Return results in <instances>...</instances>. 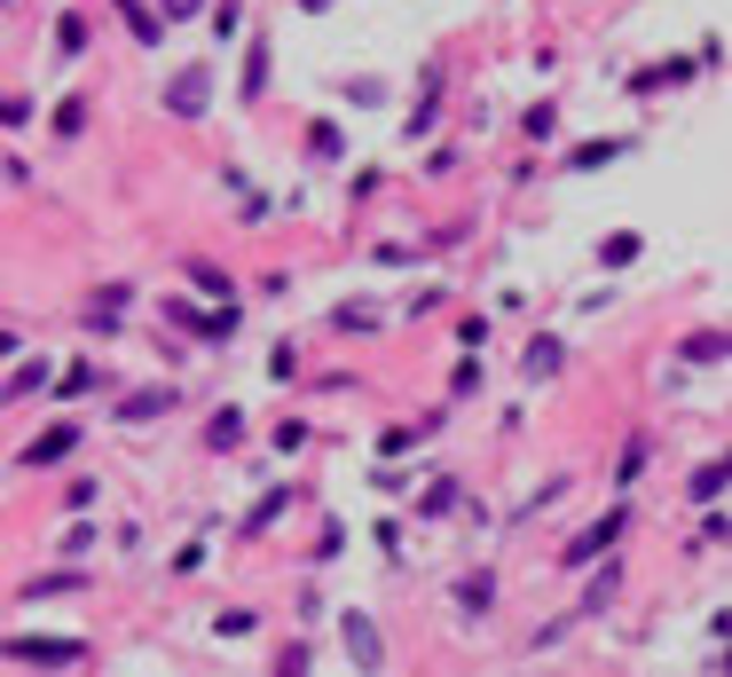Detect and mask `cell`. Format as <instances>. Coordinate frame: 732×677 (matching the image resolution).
Wrapping results in <instances>:
<instances>
[{
    "label": "cell",
    "mask_w": 732,
    "mask_h": 677,
    "mask_svg": "<svg viewBox=\"0 0 732 677\" xmlns=\"http://www.w3.org/2000/svg\"><path fill=\"white\" fill-rule=\"evenodd\" d=\"M0 662H24V669H87L95 647H87V638H63V630H24V638H0Z\"/></svg>",
    "instance_id": "cell-1"
},
{
    "label": "cell",
    "mask_w": 732,
    "mask_h": 677,
    "mask_svg": "<svg viewBox=\"0 0 732 677\" xmlns=\"http://www.w3.org/2000/svg\"><path fill=\"white\" fill-rule=\"evenodd\" d=\"M165 111H174V119H206L213 111V72H206V63H189V72L165 79Z\"/></svg>",
    "instance_id": "cell-2"
},
{
    "label": "cell",
    "mask_w": 732,
    "mask_h": 677,
    "mask_svg": "<svg viewBox=\"0 0 732 677\" xmlns=\"http://www.w3.org/2000/svg\"><path fill=\"white\" fill-rule=\"evenodd\" d=\"M79 442H87V433H79V426H48V433H32V442L16 450V465H24V472H55L63 457H72V450H79Z\"/></svg>",
    "instance_id": "cell-3"
},
{
    "label": "cell",
    "mask_w": 732,
    "mask_h": 677,
    "mask_svg": "<svg viewBox=\"0 0 732 677\" xmlns=\"http://www.w3.org/2000/svg\"><path fill=\"white\" fill-rule=\"evenodd\" d=\"M630 520H638V513H630V504H615V513H607V520H598V528H583V536H575V544H568V567H591L598 552H615V544H622V536H630Z\"/></svg>",
    "instance_id": "cell-4"
},
{
    "label": "cell",
    "mask_w": 732,
    "mask_h": 677,
    "mask_svg": "<svg viewBox=\"0 0 732 677\" xmlns=\"http://www.w3.org/2000/svg\"><path fill=\"white\" fill-rule=\"evenodd\" d=\"M339 638H347V662H355V669H386V647H379V623L362 615V606H347V615H339Z\"/></svg>",
    "instance_id": "cell-5"
},
{
    "label": "cell",
    "mask_w": 732,
    "mask_h": 677,
    "mask_svg": "<svg viewBox=\"0 0 732 677\" xmlns=\"http://www.w3.org/2000/svg\"><path fill=\"white\" fill-rule=\"evenodd\" d=\"M693 72H702V63H693V56H670V63H646V72L630 79V95H678V87H693Z\"/></svg>",
    "instance_id": "cell-6"
},
{
    "label": "cell",
    "mask_w": 732,
    "mask_h": 677,
    "mask_svg": "<svg viewBox=\"0 0 732 677\" xmlns=\"http://www.w3.org/2000/svg\"><path fill=\"white\" fill-rule=\"evenodd\" d=\"M520 370H528V379H559V370H568V338H528V355H520Z\"/></svg>",
    "instance_id": "cell-7"
},
{
    "label": "cell",
    "mask_w": 732,
    "mask_h": 677,
    "mask_svg": "<svg viewBox=\"0 0 732 677\" xmlns=\"http://www.w3.org/2000/svg\"><path fill=\"white\" fill-rule=\"evenodd\" d=\"M622 599V567L598 552V575H591V591H583V615H607V606Z\"/></svg>",
    "instance_id": "cell-8"
},
{
    "label": "cell",
    "mask_w": 732,
    "mask_h": 677,
    "mask_svg": "<svg viewBox=\"0 0 732 677\" xmlns=\"http://www.w3.org/2000/svg\"><path fill=\"white\" fill-rule=\"evenodd\" d=\"M165 410H174V386H142V394L119 402V426H142V418H165Z\"/></svg>",
    "instance_id": "cell-9"
},
{
    "label": "cell",
    "mask_w": 732,
    "mask_h": 677,
    "mask_svg": "<svg viewBox=\"0 0 732 677\" xmlns=\"http://www.w3.org/2000/svg\"><path fill=\"white\" fill-rule=\"evenodd\" d=\"M488 606H496V575H464V583H457V615H464V623H481Z\"/></svg>",
    "instance_id": "cell-10"
},
{
    "label": "cell",
    "mask_w": 732,
    "mask_h": 677,
    "mask_svg": "<svg viewBox=\"0 0 732 677\" xmlns=\"http://www.w3.org/2000/svg\"><path fill=\"white\" fill-rule=\"evenodd\" d=\"M48 379H55V370H48L40 355H24V362L9 370V386H0V394H9V402H24V394H48Z\"/></svg>",
    "instance_id": "cell-11"
},
{
    "label": "cell",
    "mask_w": 732,
    "mask_h": 677,
    "mask_svg": "<svg viewBox=\"0 0 732 677\" xmlns=\"http://www.w3.org/2000/svg\"><path fill=\"white\" fill-rule=\"evenodd\" d=\"M331 331H347V338H379V308H371V299H347V308H331Z\"/></svg>",
    "instance_id": "cell-12"
},
{
    "label": "cell",
    "mask_w": 732,
    "mask_h": 677,
    "mask_svg": "<svg viewBox=\"0 0 732 677\" xmlns=\"http://www.w3.org/2000/svg\"><path fill=\"white\" fill-rule=\"evenodd\" d=\"M724 481H732V465H724V457H709V465H693L685 496H693V504H717V496H724Z\"/></svg>",
    "instance_id": "cell-13"
},
{
    "label": "cell",
    "mask_w": 732,
    "mask_h": 677,
    "mask_svg": "<svg viewBox=\"0 0 732 677\" xmlns=\"http://www.w3.org/2000/svg\"><path fill=\"white\" fill-rule=\"evenodd\" d=\"M87 40H95V24H87L79 9H63V24H55V56L72 63V56H87Z\"/></svg>",
    "instance_id": "cell-14"
},
{
    "label": "cell",
    "mask_w": 732,
    "mask_h": 677,
    "mask_svg": "<svg viewBox=\"0 0 732 677\" xmlns=\"http://www.w3.org/2000/svg\"><path fill=\"white\" fill-rule=\"evenodd\" d=\"M119 16H126V32H135L142 48H158V40H165V16H158V9H142V0H119Z\"/></svg>",
    "instance_id": "cell-15"
},
{
    "label": "cell",
    "mask_w": 732,
    "mask_h": 677,
    "mask_svg": "<svg viewBox=\"0 0 732 677\" xmlns=\"http://www.w3.org/2000/svg\"><path fill=\"white\" fill-rule=\"evenodd\" d=\"M182 323H197V338H206V347H228V338H237V308H228V299H221L213 316H182Z\"/></svg>",
    "instance_id": "cell-16"
},
{
    "label": "cell",
    "mask_w": 732,
    "mask_h": 677,
    "mask_svg": "<svg viewBox=\"0 0 732 677\" xmlns=\"http://www.w3.org/2000/svg\"><path fill=\"white\" fill-rule=\"evenodd\" d=\"M678 355H685V362H702V370H709V362L724 370V355H732V338H724V331H693V338H685Z\"/></svg>",
    "instance_id": "cell-17"
},
{
    "label": "cell",
    "mask_w": 732,
    "mask_h": 677,
    "mask_svg": "<svg viewBox=\"0 0 732 677\" xmlns=\"http://www.w3.org/2000/svg\"><path fill=\"white\" fill-rule=\"evenodd\" d=\"M87 95H63V103H55V143H79V134H87Z\"/></svg>",
    "instance_id": "cell-18"
},
{
    "label": "cell",
    "mask_w": 732,
    "mask_h": 677,
    "mask_svg": "<svg viewBox=\"0 0 732 677\" xmlns=\"http://www.w3.org/2000/svg\"><path fill=\"white\" fill-rule=\"evenodd\" d=\"M237 87H245V103H260V95H269V40L245 48V79H237Z\"/></svg>",
    "instance_id": "cell-19"
},
{
    "label": "cell",
    "mask_w": 732,
    "mask_h": 677,
    "mask_svg": "<svg viewBox=\"0 0 732 677\" xmlns=\"http://www.w3.org/2000/svg\"><path fill=\"white\" fill-rule=\"evenodd\" d=\"M638 253H646V236H638V229H615L607 245H598V268H630Z\"/></svg>",
    "instance_id": "cell-20"
},
{
    "label": "cell",
    "mask_w": 732,
    "mask_h": 677,
    "mask_svg": "<svg viewBox=\"0 0 732 677\" xmlns=\"http://www.w3.org/2000/svg\"><path fill=\"white\" fill-rule=\"evenodd\" d=\"M72 591H87L79 567H55V575H40V583H24V599H72Z\"/></svg>",
    "instance_id": "cell-21"
},
{
    "label": "cell",
    "mask_w": 732,
    "mask_h": 677,
    "mask_svg": "<svg viewBox=\"0 0 732 677\" xmlns=\"http://www.w3.org/2000/svg\"><path fill=\"white\" fill-rule=\"evenodd\" d=\"M284 513H291V489H269V496L252 504V520H245V536H269V528H276Z\"/></svg>",
    "instance_id": "cell-22"
},
{
    "label": "cell",
    "mask_w": 732,
    "mask_h": 677,
    "mask_svg": "<svg viewBox=\"0 0 732 677\" xmlns=\"http://www.w3.org/2000/svg\"><path fill=\"white\" fill-rule=\"evenodd\" d=\"M434 111H442V72H425V95H418V111H410V126H402L410 143H418L425 126H434Z\"/></svg>",
    "instance_id": "cell-23"
},
{
    "label": "cell",
    "mask_w": 732,
    "mask_h": 677,
    "mask_svg": "<svg viewBox=\"0 0 732 677\" xmlns=\"http://www.w3.org/2000/svg\"><path fill=\"white\" fill-rule=\"evenodd\" d=\"M245 442V410H213V426H206V450H237Z\"/></svg>",
    "instance_id": "cell-24"
},
{
    "label": "cell",
    "mask_w": 732,
    "mask_h": 677,
    "mask_svg": "<svg viewBox=\"0 0 732 677\" xmlns=\"http://www.w3.org/2000/svg\"><path fill=\"white\" fill-rule=\"evenodd\" d=\"M449 513H457V481L442 472V481H434V489L418 496V520H449Z\"/></svg>",
    "instance_id": "cell-25"
},
{
    "label": "cell",
    "mask_w": 732,
    "mask_h": 677,
    "mask_svg": "<svg viewBox=\"0 0 732 677\" xmlns=\"http://www.w3.org/2000/svg\"><path fill=\"white\" fill-rule=\"evenodd\" d=\"M339 150H347V134H339V126H308V158H315V165H331Z\"/></svg>",
    "instance_id": "cell-26"
},
{
    "label": "cell",
    "mask_w": 732,
    "mask_h": 677,
    "mask_svg": "<svg viewBox=\"0 0 732 677\" xmlns=\"http://www.w3.org/2000/svg\"><path fill=\"white\" fill-rule=\"evenodd\" d=\"M189 292H206V299H228V276L213 260H189Z\"/></svg>",
    "instance_id": "cell-27"
},
{
    "label": "cell",
    "mask_w": 732,
    "mask_h": 677,
    "mask_svg": "<svg viewBox=\"0 0 732 677\" xmlns=\"http://www.w3.org/2000/svg\"><path fill=\"white\" fill-rule=\"evenodd\" d=\"M48 386H55V402H79V394H95V370L72 362V370H63V379H48Z\"/></svg>",
    "instance_id": "cell-28"
},
{
    "label": "cell",
    "mask_w": 732,
    "mask_h": 677,
    "mask_svg": "<svg viewBox=\"0 0 732 677\" xmlns=\"http://www.w3.org/2000/svg\"><path fill=\"white\" fill-rule=\"evenodd\" d=\"M213 630H221V638H252L260 615H252V606H228V615H213Z\"/></svg>",
    "instance_id": "cell-29"
},
{
    "label": "cell",
    "mask_w": 732,
    "mask_h": 677,
    "mask_svg": "<svg viewBox=\"0 0 732 677\" xmlns=\"http://www.w3.org/2000/svg\"><path fill=\"white\" fill-rule=\"evenodd\" d=\"M32 126V95H0V134H16Z\"/></svg>",
    "instance_id": "cell-30"
},
{
    "label": "cell",
    "mask_w": 732,
    "mask_h": 677,
    "mask_svg": "<svg viewBox=\"0 0 732 677\" xmlns=\"http://www.w3.org/2000/svg\"><path fill=\"white\" fill-rule=\"evenodd\" d=\"M622 150H630V143H591V150H575L568 165H575V174H591V165H607V158H622Z\"/></svg>",
    "instance_id": "cell-31"
},
{
    "label": "cell",
    "mask_w": 732,
    "mask_h": 677,
    "mask_svg": "<svg viewBox=\"0 0 732 677\" xmlns=\"http://www.w3.org/2000/svg\"><path fill=\"white\" fill-rule=\"evenodd\" d=\"M87 338H126V323H119V308H87Z\"/></svg>",
    "instance_id": "cell-32"
},
{
    "label": "cell",
    "mask_w": 732,
    "mask_h": 677,
    "mask_svg": "<svg viewBox=\"0 0 732 677\" xmlns=\"http://www.w3.org/2000/svg\"><path fill=\"white\" fill-rule=\"evenodd\" d=\"M449 394H457V402H464V394H481V362H473V355L449 370Z\"/></svg>",
    "instance_id": "cell-33"
},
{
    "label": "cell",
    "mask_w": 732,
    "mask_h": 677,
    "mask_svg": "<svg viewBox=\"0 0 732 677\" xmlns=\"http://www.w3.org/2000/svg\"><path fill=\"white\" fill-rule=\"evenodd\" d=\"M410 450H418L410 426H386V433H379V457H410Z\"/></svg>",
    "instance_id": "cell-34"
},
{
    "label": "cell",
    "mask_w": 732,
    "mask_h": 677,
    "mask_svg": "<svg viewBox=\"0 0 732 677\" xmlns=\"http://www.w3.org/2000/svg\"><path fill=\"white\" fill-rule=\"evenodd\" d=\"M638 472H646V442H630L622 465H615V481H622V489H638Z\"/></svg>",
    "instance_id": "cell-35"
},
{
    "label": "cell",
    "mask_w": 732,
    "mask_h": 677,
    "mask_svg": "<svg viewBox=\"0 0 732 677\" xmlns=\"http://www.w3.org/2000/svg\"><path fill=\"white\" fill-rule=\"evenodd\" d=\"M520 126H528V143H551V126H559V111H551V103H536V111H528Z\"/></svg>",
    "instance_id": "cell-36"
},
{
    "label": "cell",
    "mask_w": 732,
    "mask_h": 677,
    "mask_svg": "<svg viewBox=\"0 0 732 677\" xmlns=\"http://www.w3.org/2000/svg\"><path fill=\"white\" fill-rule=\"evenodd\" d=\"M158 16L165 24H197V16H206V0H158Z\"/></svg>",
    "instance_id": "cell-37"
},
{
    "label": "cell",
    "mask_w": 732,
    "mask_h": 677,
    "mask_svg": "<svg viewBox=\"0 0 732 677\" xmlns=\"http://www.w3.org/2000/svg\"><path fill=\"white\" fill-rule=\"evenodd\" d=\"M237 16H245L237 0H221V9H213V40H237Z\"/></svg>",
    "instance_id": "cell-38"
},
{
    "label": "cell",
    "mask_w": 732,
    "mask_h": 677,
    "mask_svg": "<svg viewBox=\"0 0 732 677\" xmlns=\"http://www.w3.org/2000/svg\"><path fill=\"white\" fill-rule=\"evenodd\" d=\"M693 63H702V72H724V32H709V40H702V56H693Z\"/></svg>",
    "instance_id": "cell-39"
},
{
    "label": "cell",
    "mask_w": 732,
    "mask_h": 677,
    "mask_svg": "<svg viewBox=\"0 0 732 677\" xmlns=\"http://www.w3.org/2000/svg\"><path fill=\"white\" fill-rule=\"evenodd\" d=\"M0 355H16V331H0Z\"/></svg>",
    "instance_id": "cell-40"
},
{
    "label": "cell",
    "mask_w": 732,
    "mask_h": 677,
    "mask_svg": "<svg viewBox=\"0 0 732 677\" xmlns=\"http://www.w3.org/2000/svg\"><path fill=\"white\" fill-rule=\"evenodd\" d=\"M299 9H308V16H323V9H331V0H299Z\"/></svg>",
    "instance_id": "cell-41"
},
{
    "label": "cell",
    "mask_w": 732,
    "mask_h": 677,
    "mask_svg": "<svg viewBox=\"0 0 732 677\" xmlns=\"http://www.w3.org/2000/svg\"><path fill=\"white\" fill-rule=\"evenodd\" d=\"M0 9H9V0H0Z\"/></svg>",
    "instance_id": "cell-42"
}]
</instances>
